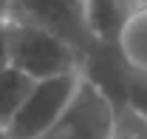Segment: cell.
Wrapping results in <instances>:
<instances>
[{"instance_id":"cell-3","label":"cell","mask_w":147,"mask_h":139,"mask_svg":"<svg viewBox=\"0 0 147 139\" xmlns=\"http://www.w3.org/2000/svg\"><path fill=\"white\" fill-rule=\"evenodd\" d=\"M82 85V74H62L54 80L34 82L28 97L23 99L14 119L6 125L9 139H40L45 136L71 108L76 91Z\"/></svg>"},{"instance_id":"cell-12","label":"cell","mask_w":147,"mask_h":139,"mask_svg":"<svg viewBox=\"0 0 147 139\" xmlns=\"http://www.w3.org/2000/svg\"><path fill=\"white\" fill-rule=\"evenodd\" d=\"M9 6H11V0H0V23L9 20Z\"/></svg>"},{"instance_id":"cell-6","label":"cell","mask_w":147,"mask_h":139,"mask_svg":"<svg viewBox=\"0 0 147 139\" xmlns=\"http://www.w3.org/2000/svg\"><path fill=\"white\" fill-rule=\"evenodd\" d=\"M31 80L28 77H23L20 71L14 68H0V128H6L9 122L14 119V114L20 111V105L23 99L28 97V91H31Z\"/></svg>"},{"instance_id":"cell-10","label":"cell","mask_w":147,"mask_h":139,"mask_svg":"<svg viewBox=\"0 0 147 139\" xmlns=\"http://www.w3.org/2000/svg\"><path fill=\"white\" fill-rule=\"evenodd\" d=\"M119 3H122V9H125V14H127V23L133 17L147 14V0H119Z\"/></svg>"},{"instance_id":"cell-1","label":"cell","mask_w":147,"mask_h":139,"mask_svg":"<svg viewBox=\"0 0 147 139\" xmlns=\"http://www.w3.org/2000/svg\"><path fill=\"white\" fill-rule=\"evenodd\" d=\"M6 57L9 68L20 71L31 82L82 71V60L62 40L17 20H6Z\"/></svg>"},{"instance_id":"cell-7","label":"cell","mask_w":147,"mask_h":139,"mask_svg":"<svg viewBox=\"0 0 147 139\" xmlns=\"http://www.w3.org/2000/svg\"><path fill=\"white\" fill-rule=\"evenodd\" d=\"M119 51H122L127 65L147 71V14L133 17L125 26L122 40H119Z\"/></svg>"},{"instance_id":"cell-4","label":"cell","mask_w":147,"mask_h":139,"mask_svg":"<svg viewBox=\"0 0 147 139\" xmlns=\"http://www.w3.org/2000/svg\"><path fill=\"white\" fill-rule=\"evenodd\" d=\"M110 117H113V108L108 105V99L91 82L82 80L65 117L40 139H108Z\"/></svg>"},{"instance_id":"cell-5","label":"cell","mask_w":147,"mask_h":139,"mask_svg":"<svg viewBox=\"0 0 147 139\" xmlns=\"http://www.w3.org/2000/svg\"><path fill=\"white\" fill-rule=\"evenodd\" d=\"M85 23L96 46L119 48L122 31L127 26V14L119 0H85Z\"/></svg>"},{"instance_id":"cell-2","label":"cell","mask_w":147,"mask_h":139,"mask_svg":"<svg viewBox=\"0 0 147 139\" xmlns=\"http://www.w3.org/2000/svg\"><path fill=\"white\" fill-rule=\"evenodd\" d=\"M9 20L54 34L82 63L99 48L85 23V0H11Z\"/></svg>"},{"instance_id":"cell-8","label":"cell","mask_w":147,"mask_h":139,"mask_svg":"<svg viewBox=\"0 0 147 139\" xmlns=\"http://www.w3.org/2000/svg\"><path fill=\"white\" fill-rule=\"evenodd\" d=\"M108 139H147V119L125 105H119L113 108V117H110Z\"/></svg>"},{"instance_id":"cell-9","label":"cell","mask_w":147,"mask_h":139,"mask_svg":"<svg viewBox=\"0 0 147 139\" xmlns=\"http://www.w3.org/2000/svg\"><path fill=\"white\" fill-rule=\"evenodd\" d=\"M122 105L147 119V71L127 65V77H125V102Z\"/></svg>"},{"instance_id":"cell-13","label":"cell","mask_w":147,"mask_h":139,"mask_svg":"<svg viewBox=\"0 0 147 139\" xmlns=\"http://www.w3.org/2000/svg\"><path fill=\"white\" fill-rule=\"evenodd\" d=\"M0 139H9V134H6V128H0Z\"/></svg>"},{"instance_id":"cell-11","label":"cell","mask_w":147,"mask_h":139,"mask_svg":"<svg viewBox=\"0 0 147 139\" xmlns=\"http://www.w3.org/2000/svg\"><path fill=\"white\" fill-rule=\"evenodd\" d=\"M9 65V57H6V23H0V68Z\"/></svg>"}]
</instances>
